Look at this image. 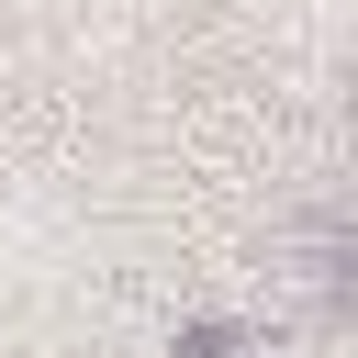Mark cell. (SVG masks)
<instances>
[{"label":"cell","instance_id":"1","mask_svg":"<svg viewBox=\"0 0 358 358\" xmlns=\"http://www.w3.org/2000/svg\"><path fill=\"white\" fill-rule=\"evenodd\" d=\"M179 358H302V347H291V324H268V313H201V324L179 336Z\"/></svg>","mask_w":358,"mask_h":358}]
</instances>
